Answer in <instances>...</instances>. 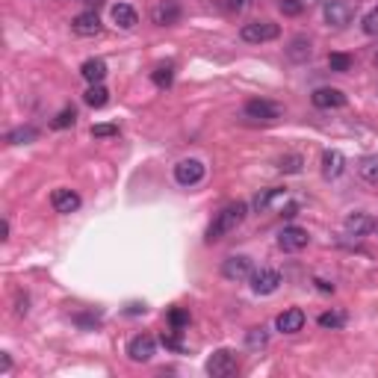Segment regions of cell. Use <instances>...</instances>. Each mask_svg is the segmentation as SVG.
Wrapping results in <instances>:
<instances>
[{
    "label": "cell",
    "instance_id": "cell-1",
    "mask_svg": "<svg viewBox=\"0 0 378 378\" xmlns=\"http://www.w3.org/2000/svg\"><path fill=\"white\" fill-rule=\"evenodd\" d=\"M245 213H248V204H243V201H233V204L222 207V210L216 213V219L210 222V228H207V243H219V240H224L228 233H233V231L243 224Z\"/></svg>",
    "mask_w": 378,
    "mask_h": 378
},
{
    "label": "cell",
    "instance_id": "cell-2",
    "mask_svg": "<svg viewBox=\"0 0 378 378\" xmlns=\"http://www.w3.org/2000/svg\"><path fill=\"white\" fill-rule=\"evenodd\" d=\"M278 35H281V27L275 21H252V24H243V30H240V39L248 44L275 42Z\"/></svg>",
    "mask_w": 378,
    "mask_h": 378
},
{
    "label": "cell",
    "instance_id": "cell-3",
    "mask_svg": "<svg viewBox=\"0 0 378 378\" xmlns=\"http://www.w3.org/2000/svg\"><path fill=\"white\" fill-rule=\"evenodd\" d=\"M243 115L252 118V122L269 124V122H278V118H281V106L272 104V101H263V98H252V101H245Z\"/></svg>",
    "mask_w": 378,
    "mask_h": 378
},
{
    "label": "cell",
    "instance_id": "cell-4",
    "mask_svg": "<svg viewBox=\"0 0 378 378\" xmlns=\"http://www.w3.org/2000/svg\"><path fill=\"white\" fill-rule=\"evenodd\" d=\"M207 372L213 375V378H228V375H233L236 372V352H231V349H216L207 358Z\"/></svg>",
    "mask_w": 378,
    "mask_h": 378
},
{
    "label": "cell",
    "instance_id": "cell-5",
    "mask_svg": "<svg viewBox=\"0 0 378 378\" xmlns=\"http://www.w3.org/2000/svg\"><path fill=\"white\" fill-rule=\"evenodd\" d=\"M204 163L195 160V157H189V160H181L174 165V181L181 183V186H195L204 181Z\"/></svg>",
    "mask_w": 378,
    "mask_h": 378
},
{
    "label": "cell",
    "instance_id": "cell-6",
    "mask_svg": "<svg viewBox=\"0 0 378 378\" xmlns=\"http://www.w3.org/2000/svg\"><path fill=\"white\" fill-rule=\"evenodd\" d=\"M222 275L228 278V281H248L254 275V263H252V257H245V254H233L228 257L222 263Z\"/></svg>",
    "mask_w": 378,
    "mask_h": 378
},
{
    "label": "cell",
    "instance_id": "cell-7",
    "mask_svg": "<svg viewBox=\"0 0 378 378\" xmlns=\"http://www.w3.org/2000/svg\"><path fill=\"white\" fill-rule=\"evenodd\" d=\"M343 228H346L349 236H370L378 228V219L372 216V213L358 210V213H349L346 222H343Z\"/></svg>",
    "mask_w": 378,
    "mask_h": 378
},
{
    "label": "cell",
    "instance_id": "cell-8",
    "mask_svg": "<svg viewBox=\"0 0 378 378\" xmlns=\"http://www.w3.org/2000/svg\"><path fill=\"white\" fill-rule=\"evenodd\" d=\"M313 106H319V110H343L346 106V92L343 89H334V86H319L313 94H311Z\"/></svg>",
    "mask_w": 378,
    "mask_h": 378
},
{
    "label": "cell",
    "instance_id": "cell-9",
    "mask_svg": "<svg viewBox=\"0 0 378 378\" xmlns=\"http://www.w3.org/2000/svg\"><path fill=\"white\" fill-rule=\"evenodd\" d=\"M154 352H157V340H154L151 334H136L127 343V358L136 361V363H148L154 358Z\"/></svg>",
    "mask_w": 378,
    "mask_h": 378
},
{
    "label": "cell",
    "instance_id": "cell-10",
    "mask_svg": "<svg viewBox=\"0 0 378 378\" xmlns=\"http://www.w3.org/2000/svg\"><path fill=\"white\" fill-rule=\"evenodd\" d=\"M248 281H252V290H254L257 295H272V293H275L281 284H284L278 269H257Z\"/></svg>",
    "mask_w": 378,
    "mask_h": 378
},
{
    "label": "cell",
    "instance_id": "cell-11",
    "mask_svg": "<svg viewBox=\"0 0 378 378\" xmlns=\"http://www.w3.org/2000/svg\"><path fill=\"white\" fill-rule=\"evenodd\" d=\"M311 243V236H307L304 228H299V224H287L281 233H278V245L284 248V252H302V248Z\"/></svg>",
    "mask_w": 378,
    "mask_h": 378
},
{
    "label": "cell",
    "instance_id": "cell-12",
    "mask_svg": "<svg viewBox=\"0 0 378 378\" xmlns=\"http://www.w3.org/2000/svg\"><path fill=\"white\" fill-rule=\"evenodd\" d=\"M71 30H74L77 35H83V39H92V35L101 33V18L94 9H86L80 12V15H74V21H71Z\"/></svg>",
    "mask_w": 378,
    "mask_h": 378
},
{
    "label": "cell",
    "instance_id": "cell-13",
    "mask_svg": "<svg viewBox=\"0 0 378 378\" xmlns=\"http://www.w3.org/2000/svg\"><path fill=\"white\" fill-rule=\"evenodd\" d=\"M322 15H325V24L328 27H346V24L352 21V9L343 3V0H325L322 6Z\"/></svg>",
    "mask_w": 378,
    "mask_h": 378
},
{
    "label": "cell",
    "instance_id": "cell-14",
    "mask_svg": "<svg viewBox=\"0 0 378 378\" xmlns=\"http://www.w3.org/2000/svg\"><path fill=\"white\" fill-rule=\"evenodd\" d=\"M51 207L56 213H63V216H68V213H77L80 210V195L74 192V189H54L51 192Z\"/></svg>",
    "mask_w": 378,
    "mask_h": 378
},
{
    "label": "cell",
    "instance_id": "cell-15",
    "mask_svg": "<svg viewBox=\"0 0 378 378\" xmlns=\"http://www.w3.org/2000/svg\"><path fill=\"white\" fill-rule=\"evenodd\" d=\"M151 18L157 27H172V24L181 21V6H177V0H160V3L154 6Z\"/></svg>",
    "mask_w": 378,
    "mask_h": 378
},
{
    "label": "cell",
    "instance_id": "cell-16",
    "mask_svg": "<svg viewBox=\"0 0 378 378\" xmlns=\"http://www.w3.org/2000/svg\"><path fill=\"white\" fill-rule=\"evenodd\" d=\"M275 328L281 331V334H295V331H302L304 328V311L302 307H287L284 313H278Z\"/></svg>",
    "mask_w": 378,
    "mask_h": 378
},
{
    "label": "cell",
    "instance_id": "cell-17",
    "mask_svg": "<svg viewBox=\"0 0 378 378\" xmlns=\"http://www.w3.org/2000/svg\"><path fill=\"white\" fill-rule=\"evenodd\" d=\"M346 172V157L340 151H325L322 154V177L325 181H337V177Z\"/></svg>",
    "mask_w": 378,
    "mask_h": 378
},
{
    "label": "cell",
    "instance_id": "cell-18",
    "mask_svg": "<svg viewBox=\"0 0 378 378\" xmlns=\"http://www.w3.org/2000/svg\"><path fill=\"white\" fill-rule=\"evenodd\" d=\"M110 15H113V21H115V27H122V30H133L136 24H139L136 9L130 6V3H115Z\"/></svg>",
    "mask_w": 378,
    "mask_h": 378
},
{
    "label": "cell",
    "instance_id": "cell-19",
    "mask_svg": "<svg viewBox=\"0 0 378 378\" xmlns=\"http://www.w3.org/2000/svg\"><path fill=\"white\" fill-rule=\"evenodd\" d=\"M313 54V47H311V39L307 35H295V39L287 44V59L290 63H307Z\"/></svg>",
    "mask_w": 378,
    "mask_h": 378
},
{
    "label": "cell",
    "instance_id": "cell-20",
    "mask_svg": "<svg viewBox=\"0 0 378 378\" xmlns=\"http://www.w3.org/2000/svg\"><path fill=\"white\" fill-rule=\"evenodd\" d=\"M287 201V189H281V186H272V189H266V192H260L257 198H254V207L263 213V210H269V207H275V204H284Z\"/></svg>",
    "mask_w": 378,
    "mask_h": 378
},
{
    "label": "cell",
    "instance_id": "cell-21",
    "mask_svg": "<svg viewBox=\"0 0 378 378\" xmlns=\"http://www.w3.org/2000/svg\"><path fill=\"white\" fill-rule=\"evenodd\" d=\"M80 74H83V80H86L89 86H92V83H101L106 77V63H104V59H86V63L80 65Z\"/></svg>",
    "mask_w": 378,
    "mask_h": 378
},
{
    "label": "cell",
    "instance_id": "cell-22",
    "mask_svg": "<svg viewBox=\"0 0 378 378\" xmlns=\"http://www.w3.org/2000/svg\"><path fill=\"white\" fill-rule=\"evenodd\" d=\"M358 174L363 177L366 183L378 186V154H366V157L358 160Z\"/></svg>",
    "mask_w": 378,
    "mask_h": 378
},
{
    "label": "cell",
    "instance_id": "cell-23",
    "mask_svg": "<svg viewBox=\"0 0 378 378\" xmlns=\"http://www.w3.org/2000/svg\"><path fill=\"white\" fill-rule=\"evenodd\" d=\"M83 101H86L92 110H101V106L110 104V92H106V86H101V83H92L86 94H83Z\"/></svg>",
    "mask_w": 378,
    "mask_h": 378
},
{
    "label": "cell",
    "instance_id": "cell-24",
    "mask_svg": "<svg viewBox=\"0 0 378 378\" xmlns=\"http://www.w3.org/2000/svg\"><path fill=\"white\" fill-rule=\"evenodd\" d=\"M35 139H39V130H35L33 124H24V127L9 130V136H6L9 145H30V142H35Z\"/></svg>",
    "mask_w": 378,
    "mask_h": 378
},
{
    "label": "cell",
    "instance_id": "cell-25",
    "mask_svg": "<svg viewBox=\"0 0 378 378\" xmlns=\"http://www.w3.org/2000/svg\"><path fill=\"white\" fill-rule=\"evenodd\" d=\"M266 343H269V328H263V325L248 328V334H245V346L248 349H266Z\"/></svg>",
    "mask_w": 378,
    "mask_h": 378
},
{
    "label": "cell",
    "instance_id": "cell-26",
    "mask_svg": "<svg viewBox=\"0 0 378 378\" xmlns=\"http://www.w3.org/2000/svg\"><path fill=\"white\" fill-rule=\"evenodd\" d=\"M151 80H154V86L157 89H169L172 80H174V65H157L151 71Z\"/></svg>",
    "mask_w": 378,
    "mask_h": 378
},
{
    "label": "cell",
    "instance_id": "cell-27",
    "mask_svg": "<svg viewBox=\"0 0 378 378\" xmlns=\"http://www.w3.org/2000/svg\"><path fill=\"white\" fill-rule=\"evenodd\" d=\"M346 313H343V311H325L322 316H319V325H322V328H331V331H337V328H343V325H346Z\"/></svg>",
    "mask_w": 378,
    "mask_h": 378
},
{
    "label": "cell",
    "instance_id": "cell-28",
    "mask_svg": "<svg viewBox=\"0 0 378 378\" xmlns=\"http://www.w3.org/2000/svg\"><path fill=\"white\" fill-rule=\"evenodd\" d=\"M302 165H304L302 154H287V157H281V160H278V169H281L284 174H299V172H302Z\"/></svg>",
    "mask_w": 378,
    "mask_h": 378
},
{
    "label": "cell",
    "instance_id": "cell-29",
    "mask_svg": "<svg viewBox=\"0 0 378 378\" xmlns=\"http://www.w3.org/2000/svg\"><path fill=\"white\" fill-rule=\"evenodd\" d=\"M352 65H354V59L349 54H331L328 56V68L337 71V74H346V71H352Z\"/></svg>",
    "mask_w": 378,
    "mask_h": 378
},
{
    "label": "cell",
    "instance_id": "cell-30",
    "mask_svg": "<svg viewBox=\"0 0 378 378\" xmlns=\"http://www.w3.org/2000/svg\"><path fill=\"white\" fill-rule=\"evenodd\" d=\"M74 122H77V110H74V106H65V110H59V115L51 122V127L54 130H65V127H71Z\"/></svg>",
    "mask_w": 378,
    "mask_h": 378
},
{
    "label": "cell",
    "instance_id": "cell-31",
    "mask_svg": "<svg viewBox=\"0 0 378 378\" xmlns=\"http://www.w3.org/2000/svg\"><path fill=\"white\" fill-rule=\"evenodd\" d=\"M169 325H172V331H183L189 325V311H183V307H172L169 311Z\"/></svg>",
    "mask_w": 378,
    "mask_h": 378
},
{
    "label": "cell",
    "instance_id": "cell-32",
    "mask_svg": "<svg viewBox=\"0 0 378 378\" xmlns=\"http://www.w3.org/2000/svg\"><path fill=\"white\" fill-rule=\"evenodd\" d=\"M361 27H363L366 35H378V6H372L370 12H366L363 21H361Z\"/></svg>",
    "mask_w": 378,
    "mask_h": 378
},
{
    "label": "cell",
    "instance_id": "cell-33",
    "mask_svg": "<svg viewBox=\"0 0 378 378\" xmlns=\"http://www.w3.org/2000/svg\"><path fill=\"white\" fill-rule=\"evenodd\" d=\"M278 9L284 12V15L295 18V15H302V12H304V3H302V0H278Z\"/></svg>",
    "mask_w": 378,
    "mask_h": 378
},
{
    "label": "cell",
    "instance_id": "cell-34",
    "mask_svg": "<svg viewBox=\"0 0 378 378\" xmlns=\"http://www.w3.org/2000/svg\"><path fill=\"white\" fill-rule=\"evenodd\" d=\"M94 139H106V136H118V124H94L92 127Z\"/></svg>",
    "mask_w": 378,
    "mask_h": 378
},
{
    "label": "cell",
    "instance_id": "cell-35",
    "mask_svg": "<svg viewBox=\"0 0 378 378\" xmlns=\"http://www.w3.org/2000/svg\"><path fill=\"white\" fill-rule=\"evenodd\" d=\"M252 6V0H224V9L228 12H245Z\"/></svg>",
    "mask_w": 378,
    "mask_h": 378
},
{
    "label": "cell",
    "instance_id": "cell-36",
    "mask_svg": "<svg viewBox=\"0 0 378 378\" xmlns=\"http://www.w3.org/2000/svg\"><path fill=\"white\" fill-rule=\"evenodd\" d=\"M163 346L172 349V352H183V343L177 340V337H172V334H163Z\"/></svg>",
    "mask_w": 378,
    "mask_h": 378
},
{
    "label": "cell",
    "instance_id": "cell-37",
    "mask_svg": "<svg viewBox=\"0 0 378 378\" xmlns=\"http://www.w3.org/2000/svg\"><path fill=\"white\" fill-rule=\"evenodd\" d=\"M145 311H148V307L139 304V302H130V304H127V313H130V316H139V313H145Z\"/></svg>",
    "mask_w": 378,
    "mask_h": 378
},
{
    "label": "cell",
    "instance_id": "cell-38",
    "mask_svg": "<svg viewBox=\"0 0 378 378\" xmlns=\"http://www.w3.org/2000/svg\"><path fill=\"white\" fill-rule=\"evenodd\" d=\"M313 284H316V290H322V293H334V284H328V281H322V278H316Z\"/></svg>",
    "mask_w": 378,
    "mask_h": 378
},
{
    "label": "cell",
    "instance_id": "cell-39",
    "mask_svg": "<svg viewBox=\"0 0 378 378\" xmlns=\"http://www.w3.org/2000/svg\"><path fill=\"white\" fill-rule=\"evenodd\" d=\"M12 370V358L9 354H0V372H9Z\"/></svg>",
    "mask_w": 378,
    "mask_h": 378
},
{
    "label": "cell",
    "instance_id": "cell-40",
    "mask_svg": "<svg viewBox=\"0 0 378 378\" xmlns=\"http://www.w3.org/2000/svg\"><path fill=\"white\" fill-rule=\"evenodd\" d=\"M0 240H9V222L3 219V224H0Z\"/></svg>",
    "mask_w": 378,
    "mask_h": 378
},
{
    "label": "cell",
    "instance_id": "cell-41",
    "mask_svg": "<svg viewBox=\"0 0 378 378\" xmlns=\"http://www.w3.org/2000/svg\"><path fill=\"white\" fill-rule=\"evenodd\" d=\"M281 213H284V216H295V213H299V204H290V207H284Z\"/></svg>",
    "mask_w": 378,
    "mask_h": 378
},
{
    "label": "cell",
    "instance_id": "cell-42",
    "mask_svg": "<svg viewBox=\"0 0 378 378\" xmlns=\"http://www.w3.org/2000/svg\"><path fill=\"white\" fill-rule=\"evenodd\" d=\"M83 3H94V6H98V3H101V0H83Z\"/></svg>",
    "mask_w": 378,
    "mask_h": 378
},
{
    "label": "cell",
    "instance_id": "cell-43",
    "mask_svg": "<svg viewBox=\"0 0 378 378\" xmlns=\"http://www.w3.org/2000/svg\"><path fill=\"white\" fill-rule=\"evenodd\" d=\"M375 65H378V51H375Z\"/></svg>",
    "mask_w": 378,
    "mask_h": 378
}]
</instances>
